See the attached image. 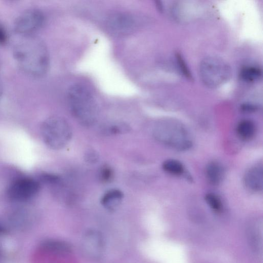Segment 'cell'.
Listing matches in <instances>:
<instances>
[{
    "label": "cell",
    "mask_w": 263,
    "mask_h": 263,
    "mask_svg": "<svg viewBox=\"0 0 263 263\" xmlns=\"http://www.w3.org/2000/svg\"><path fill=\"white\" fill-rule=\"evenodd\" d=\"M163 170L173 175H180L184 172V167L182 163L175 159H167L162 164Z\"/></svg>",
    "instance_id": "18"
},
{
    "label": "cell",
    "mask_w": 263,
    "mask_h": 263,
    "mask_svg": "<svg viewBox=\"0 0 263 263\" xmlns=\"http://www.w3.org/2000/svg\"><path fill=\"white\" fill-rule=\"evenodd\" d=\"M33 218L29 213L24 211L14 212L10 217V223L11 227L18 230H25L30 227Z\"/></svg>",
    "instance_id": "14"
},
{
    "label": "cell",
    "mask_w": 263,
    "mask_h": 263,
    "mask_svg": "<svg viewBox=\"0 0 263 263\" xmlns=\"http://www.w3.org/2000/svg\"><path fill=\"white\" fill-rule=\"evenodd\" d=\"M18 36L13 47V54L19 67L30 77L43 76L50 62L46 45L35 35Z\"/></svg>",
    "instance_id": "1"
},
{
    "label": "cell",
    "mask_w": 263,
    "mask_h": 263,
    "mask_svg": "<svg viewBox=\"0 0 263 263\" xmlns=\"http://www.w3.org/2000/svg\"><path fill=\"white\" fill-rule=\"evenodd\" d=\"M176 58L178 62V66L182 71V73L187 78L192 79V75L189 70L187 65L184 62V60L180 54L177 53L176 55Z\"/></svg>",
    "instance_id": "21"
},
{
    "label": "cell",
    "mask_w": 263,
    "mask_h": 263,
    "mask_svg": "<svg viewBox=\"0 0 263 263\" xmlns=\"http://www.w3.org/2000/svg\"><path fill=\"white\" fill-rule=\"evenodd\" d=\"M1 236H0V237ZM5 258L4 251L0 242V263H3Z\"/></svg>",
    "instance_id": "27"
},
{
    "label": "cell",
    "mask_w": 263,
    "mask_h": 263,
    "mask_svg": "<svg viewBox=\"0 0 263 263\" xmlns=\"http://www.w3.org/2000/svg\"><path fill=\"white\" fill-rule=\"evenodd\" d=\"M41 134L46 145L52 149L64 147L72 137V130L68 123L63 118L53 116L43 123Z\"/></svg>",
    "instance_id": "4"
},
{
    "label": "cell",
    "mask_w": 263,
    "mask_h": 263,
    "mask_svg": "<svg viewBox=\"0 0 263 263\" xmlns=\"http://www.w3.org/2000/svg\"><path fill=\"white\" fill-rule=\"evenodd\" d=\"M200 75L203 82L215 87L224 83L229 78L231 69L222 60L209 57L203 60L200 65Z\"/></svg>",
    "instance_id": "5"
},
{
    "label": "cell",
    "mask_w": 263,
    "mask_h": 263,
    "mask_svg": "<svg viewBox=\"0 0 263 263\" xmlns=\"http://www.w3.org/2000/svg\"><path fill=\"white\" fill-rule=\"evenodd\" d=\"M205 172L206 178L211 184L216 185L221 182L223 170L219 163L214 161L209 163L206 166Z\"/></svg>",
    "instance_id": "15"
},
{
    "label": "cell",
    "mask_w": 263,
    "mask_h": 263,
    "mask_svg": "<svg viewBox=\"0 0 263 263\" xmlns=\"http://www.w3.org/2000/svg\"><path fill=\"white\" fill-rule=\"evenodd\" d=\"M123 197V194L121 191L112 189L108 191L104 194L101 202L105 208L109 211H113L120 205Z\"/></svg>",
    "instance_id": "13"
},
{
    "label": "cell",
    "mask_w": 263,
    "mask_h": 263,
    "mask_svg": "<svg viewBox=\"0 0 263 263\" xmlns=\"http://www.w3.org/2000/svg\"><path fill=\"white\" fill-rule=\"evenodd\" d=\"M261 70L256 66H248L243 67L240 73L241 78L248 82L258 80L261 76Z\"/></svg>",
    "instance_id": "17"
},
{
    "label": "cell",
    "mask_w": 263,
    "mask_h": 263,
    "mask_svg": "<svg viewBox=\"0 0 263 263\" xmlns=\"http://www.w3.org/2000/svg\"><path fill=\"white\" fill-rule=\"evenodd\" d=\"M40 178L44 182L49 184H56L60 181V178L58 176L50 174H42Z\"/></svg>",
    "instance_id": "22"
},
{
    "label": "cell",
    "mask_w": 263,
    "mask_h": 263,
    "mask_svg": "<svg viewBox=\"0 0 263 263\" xmlns=\"http://www.w3.org/2000/svg\"><path fill=\"white\" fill-rule=\"evenodd\" d=\"M40 183L35 180L23 178L14 181L8 190L9 197L14 201L22 202L27 201L39 192Z\"/></svg>",
    "instance_id": "7"
},
{
    "label": "cell",
    "mask_w": 263,
    "mask_h": 263,
    "mask_svg": "<svg viewBox=\"0 0 263 263\" xmlns=\"http://www.w3.org/2000/svg\"><path fill=\"white\" fill-rule=\"evenodd\" d=\"M129 129L128 127L123 124H117L112 125L109 129V132L111 134H120L125 133Z\"/></svg>",
    "instance_id": "24"
},
{
    "label": "cell",
    "mask_w": 263,
    "mask_h": 263,
    "mask_svg": "<svg viewBox=\"0 0 263 263\" xmlns=\"http://www.w3.org/2000/svg\"><path fill=\"white\" fill-rule=\"evenodd\" d=\"M236 131L240 138L245 140H248L254 136L255 126L252 121L243 120L238 123Z\"/></svg>",
    "instance_id": "16"
},
{
    "label": "cell",
    "mask_w": 263,
    "mask_h": 263,
    "mask_svg": "<svg viewBox=\"0 0 263 263\" xmlns=\"http://www.w3.org/2000/svg\"><path fill=\"white\" fill-rule=\"evenodd\" d=\"M85 159L86 162L89 163H95L99 160V155L94 150H88L85 155Z\"/></svg>",
    "instance_id": "23"
},
{
    "label": "cell",
    "mask_w": 263,
    "mask_h": 263,
    "mask_svg": "<svg viewBox=\"0 0 263 263\" xmlns=\"http://www.w3.org/2000/svg\"><path fill=\"white\" fill-rule=\"evenodd\" d=\"M40 247L43 250L50 253L65 254L71 251V247L69 243L58 239L44 240L40 243Z\"/></svg>",
    "instance_id": "12"
},
{
    "label": "cell",
    "mask_w": 263,
    "mask_h": 263,
    "mask_svg": "<svg viewBox=\"0 0 263 263\" xmlns=\"http://www.w3.org/2000/svg\"><path fill=\"white\" fill-rule=\"evenodd\" d=\"M241 109L243 112H251L257 109V107L250 104H245L241 106Z\"/></svg>",
    "instance_id": "26"
},
{
    "label": "cell",
    "mask_w": 263,
    "mask_h": 263,
    "mask_svg": "<svg viewBox=\"0 0 263 263\" xmlns=\"http://www.w3.org/2000/svg\"><path fill=\"white\" fill-rule=\"evenodd\" d=\"M246 186L250 190L259 192L263 187V173L261 165H255L249 168L244 177Z\"/></svg>",
    "instance_id": "10"
},
{
    "label": "cell",
    "mask_w": 263,
    "mask_h": 263,
    "mask_svg": "<svg viewBox=\"0 0 263 263\" xmlns=\"http://www.w3.org/2000/svg\"><path fill=\"white\" fill-rule=\"evenodd\" d=\"M82 252L88 258L98 259L102 255L105 247L103 235L96 230H89L84 234L81 243Z\"/></svg>",
    "instance_id": "9"
},
{
    "label": "cell",
    "mask_w": 263,
    "mask_h": 263,
    "mask_svg": "<svg viewBox=\"0 0 263 263\" xmlns=\"http://www.w3.org/2000/svg\"><path fill=\"white\" fill-rule=\"evenodd\" d=\"M45 16L37 9H30L22 13L14 22V31L17 35H34L44 25Z\"/></svg>",
    "instance_id": "6"
},
{
    "label": "cell",
    "mask_w": 263,
    "mask_h": 263,
    "mask_svg": "<svg viewBox=\"0 0 263 263\" xmlns=\"http://www.w3.org/2000/svg\"><path fill=\"white\" fill-rule=\"evenodd\" d=\"M99 179L104 183L109 182L114 177V171L109 166H104L100 170Z\"/></svg>",
    "instance_id": "20"
},
{
    "label": "cell",
    "mask_w": 263,
    "mask_h": 263,
    "mask_svg": "<svg viewBox=\"0 0 263 263\" xmlns=\"http://www.w3.org/2000/svg\"><path fill=\"white\" fill-rule=\"evenodd\" d=\"M2 92H3L2 87L1 84L0 83V99H1L2 95Z\"/></svg>",
    "instance_id": "28"
},
{
    "label": "cell",
    "mask_w": 263,
    "mask_h": 263,
    "mask_svg": "<svg viewBox=\"0 0 263 263\" xmlns=\"http://www.w3.org/2000/svg\"><path fill=\"white\" fill-rule=\"evenodd\" d=\"M139 25V21L134 15L119 12L110 15L106 22L107 29L117 35H124L136 30Z\"/></svg>",
    "instance_id": "8"
},
{
    "label": "cell",
    "mask_w": 263,
    "mask_h": 263,
    "mask_svg": "<svg viewBox=\"0 0 263 263\" xmlns=\"http://www.w3.org/2000/svg\"><path fill=\"white\" fill-rule=\"evenodd\" d=\"M247 230L251 249L256 254H259L262 251V224L253 222L250 223Z\"/></svg>",
    "instance_id": "11"
},
{
    "label": "cell",
    "mask_w": 263,
    "mask_h": 263,
    "mask_svg": "<svg viewBox=\"0 0 263 263\" xmlns=\"http://www.w3.org/2000/svg\"><path fill=\"white\" fill-rule=\"evenodd\" d=\"M8 40L7 33L4 28L0 25V45L5 44Z\"/></svg>",
    "instance_id": "25"
},
{
    "label": "cell",
    "mask_w": 263,
    "mask_h": 263,
    "mask_svg": "<svg viewBox=\"0 0 263 263\" xmlns=\"http://www.w3.org/2000/svg\"><path fill=\"white\" fill-rule=\"evenodd\" d=\"M67 98L71 111L78 121L84 126L93 124L97 116V107L88 88L76 84L68 89Z\"/></svg>",
    "instance_id": "2"
},
{
    "label": "cell",
    "mask_w": 263,
    "mask_h": 263,
    "mask_svg": "<svg viewBox=\"0 0 263 263\" xmlns=\"http://www.w3.org/2000/svg\"><path fill=\"white\" fill-rule=\"evenodd\" d=\"M157 140L177 150L184 151L192 145L190 136L185 128L174 120H164L159 122L154 129Z\"/></svg>",
    "instance_id": "3"
},
{
    "label": "cell",
    "mask_w": 263,
    "mask_h": 263,
    "mask_svg": "<svg viewBox=\"0 0 263 263\" xmlns=\"http://www.w3.org/2000/svg\"><path fill=\"white\" fill-rule=\"evenodd\" d=\"M205 200L209 206L215 212H220L223 206L220 199L214 193H208L205 196Z\"/></svg>",
    "instance_id": "19"
}]
</instances>
